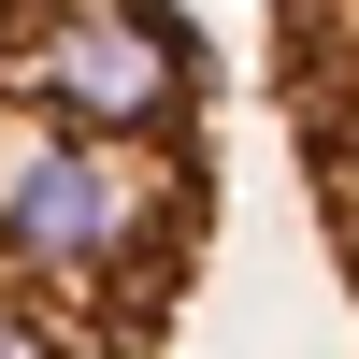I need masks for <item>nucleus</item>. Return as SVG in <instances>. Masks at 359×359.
<instances>
[{"label": "nucleus", "mask_w": 359, "mask_h": 359, "mask_svg": "<svg viewBox=\"0 0 359 359\" xmlns=\"http://www.w3.org/2000/svg\"><path fill=\"white\" fill-rule=\"evenodd\" d=\"M201 15L0 0V359H158L216 259Z\"/></svg>", "instance_id": "nucleus-1"}, {"label": "nucleus", "mask_w": 359, "mask_h": 359, "mask_svg": "<svg viewBox=\"0 0 359 359\" xmlns=\"http://www.w3.org/2000/svg\"><path fill=\"white\" fill-rule=\"evenodd\" d=\"M259 86H273V130L302 158L316 245H331V273L359 302V0H287L259 29Z\"/></svg>", "instance_id": "nucleus-2"}]
</instances>
